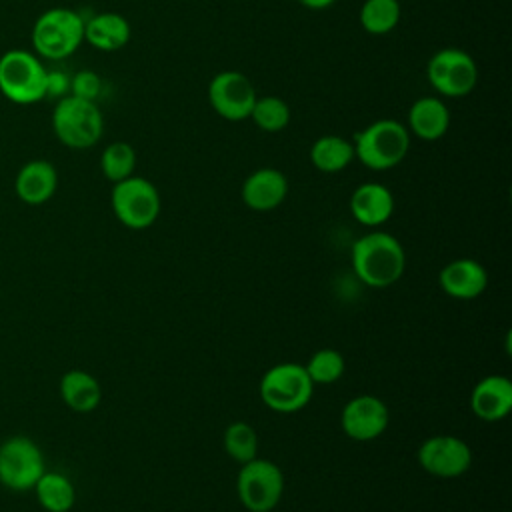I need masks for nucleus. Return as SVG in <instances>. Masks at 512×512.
Listing matches in <instances>:
<instances>
[{"label":"nucleus","mask_w":512,"mask_h":512,"mask_svg":"<svg viewBox=\"0 0 512 512\" xmlns=\"http://www.w3.org/2000/svg\"><path fill=\"white\" fill-rule=\"evenodd\" d=\"M350 260L358 280L370 288H388L406 270L404 246L396 236L380 230L360 236L352 244Z\"/></svg>","instance_id":"1"},{"label":"nucleus","mask_w":512,"mask_h":512,"mask_svg":"<svg viewBox=\"0 0 512 512\" xmlns=\"http://www.w3.org/2000/svg\"><path fill=\"white\" fill-rule=\"evenodd\" d=\"M84 42V18L66 6L44 10L32 24V52L42 60H66Z\"/></svg>","instance_id":"2"},{"label":"nucleus","mask_w":512,"mask_h":512,"mask_svg":"<svg viewBox=\"0 0 512 512\" xmlns=\"http://www.w3.org/2000/svg\"><path fill=\"white\" fill-rule=\"evenodd\" d=\"M0 94L18 106L38 104L48 96V68L32 50L10 48L0 56Z\"/></svg>","instance_id":"3"},{"label":"nucleus","mask_w":512,"mask_h":512,"mask_svg":"<svg viewBox=\"0 0 512 512\" xmlns=\"http://www.w3.org/2000/svg\"><path fill=\"white\" fill-rule=\"evenodd\" d=\"M352 146L354 158L360 160L362 166L376 172L390 170L406 158L410 150V132L406 124L394 118H382L356 132Z\"/></svg>","instance_id":"4"},{"label":"nucleus","mask_w":512,"mask_h":512,"mask_svg":"<svg viewBox=\"0 0 512 512\" xmlns=\"http://www.w3.org/2000/svg\"><path fill=\"white\" fill-rule=\"evenodd\" d=\"M50 122L58 142L72 150L92 148L104 134V116L100 106L94 100H84L72 94L58 98Z\"/></svg>","instance_id":"5"},{"label":"nucleus","mask_w":512,"mask_h":512,"mask_svg":"<svg viewBox=\"0 0 512 512\" xmlns=\"http://www.w3.org/2000/svg\"><path fill=\"white\" fill-rule=\"evenodd\" d=\"M260 400L280 414H292L308 406L314 382L310 380L304 364L280 362L268 368L258 384Z\"/></svg>","instance_id":"6"},{"label":"nucleus","mask_w":512,"mask_h":512,"mask_svg":"<svg viewBox=\"0 0 512 512\" xmlns=\"http://www.w3.org/2000/svg\"><path fill=\"white\" fill-rule=\"evenodd\" d=\"M110 204L118 222L132 230L152 226L162 208L158 188L150 180L134 174L112 186Z\"/></svg>","instance_id":"7"},{"label":"nucleus","mask_w":512,"mask_h":512,"mask_svg":"<svg viewBox=\"0 0 512 512\" xmlns=\"http://www.w3.org/2000/svg\"><path fill=\"white\" fill-rule=\"evenodd\" d=\"M426 78L436 94L462 98L478 84V64L462 48H440L426 64Z\"/></svg>","instance_id":"8"},{"label":"nucleus","mask_w":512,"mask_h":512,"mask_svg":"<svg viewBox=\"0 0 512 512\" xmlns=\"http://www.w3.org/2000/svg\"><path fill=\"white\" fill-rule=\"evenodd\" d=\"M236 492L246 510L270 512L284 494V474L274 462L256 456L240 464Z\"/></svg>","instance_id":"9"},{"label":"nucleus","mask_w":512,"mask_h":512,"mask_svg":"<svg viewBox=\"0 0 512 512\" xmlns=\"http://www.w3.org/2000/svg\"><path fill=\"white\" fill-rule=\"evenodd\" d=\"M44 454L28 436H12L0 444V484L14 492L32 490L44 474Z\"/></svg>","instance_id":"10"},{"label":"nucleus","mask_w":512,"mask_h":512,"mask_svg":"<svg viewBox=\"0 0 512 512\" xmlns=\"http://www.w3.org/2000/svg\"><path fill=\"white\" fill-rule=\"evenodd\" d=\"M256 98L254 84L238 70H222L208 84V102L212 110L228 122L250 118Z\"/></svg>","instance_id":"11"},{"label":"nucleus","mask_w":512,"mask_h":512,"mask_svg":"<svg viewBox=\"0 0 512 512\" xmlns=\"http://www.w3.org/2000/svg\"><path fill=\"white\" fill-rule=\"evenodd\" d=\"M416 460L436 478H458L468 472L472 464V450L458 436L436 434L418 446Z\"/></svg>","instance_id":"12"},{"label":"nucleus","mask_w":512,"mask_h":512,"mask_svg":"<svg viewBox=\"0 0 512 512\" xmlns=\"http://www.w3.org/2000/svg\"><path fill=\"white\" fill-rule=\"evenodd\" d=\"M388 420V406L372 394H360L350 398L340 414L344 434L358 442L376 440L388 428Z\"/></svg>","instance_id":"13"},{"label":"nucleus","mask_w":512,"mask_h":512,"mask_svg":"<svg viewBox=\"0 0 512 512\" xmlns=\"http://www.w3.org/2000/svg\"><path fill=\"white\" fill-rule=\"evenodd\" d=\"M470 408L484 422H498L512 410V382L504 374H488L470 392Z\"/></svg>","instance_id":"14"},{"label":"nucleus","mask_w":512,"mask_h":512,"mask_svg":"<svg viewBox=\"0 0 512 512\" xmlns=\"http://www.w3.org/2000/svg\"><path fill=\"white\" fill-rule=\"evenodd\" d=\"M240 196L250 210L268 212L286 200L288 180L278 168H258L246 176Z\"/></svg>","instance_id":"15"},{"label":"nucleus","mask_w":512,"mask_h":512,"mask_svg":"<svg viewBox=\"0 0 512 512\" xmlns=\"http://www.w3.org/2000/svg\"><path fill=\"white\" fill-rule=\"evenodd\" d=\"M438 284L454 300H474L486 290L488 272L474 258H456L440 270Z\"/></svg>","instance_id":"16"},{"label":"nucleus","mask_w":512,"mask_h":512,"mask_svg":"<svg viewBox=\"0 0 512 512\" xmlns=\"http://www.w3.org/2000/svg\"><path fill=\"white\" fill-rule=\"evenodd\" d=\"M58 188V170L44 158L28 160L20 166L14 178L16 196L28 206H40L48 202Z\"/></svg>","instance_id":"17"},{"label":"nucleus","mask_w":512,"mask_h":512,"mask_svg":"<svg viewBox=\"0 0 512 512\" xmlns=\"http://www.w3.org/2000/svg\"><path fill=\"white\" fill-rule=\"evenodd\" d=\"M350 212L356 222L368 228H378L388 222L394 212V196L380 182H364L350 196Z\"/></svg>","instance_id":"18"},{"label":"nucleus","mask_w":512,"mask_h":512,"mask_svg":"<svg viewBox=\"0 0 512 512\" xmlns=\"http://www.w3.org/2000/svg\"><path fill=\"white\" fill-rule=\"evenodd\" d=\"M410 136H416L426 142L440 140L450 128V110L446 102L438 96H422L412 102L408 110Z\"/></svg>","instance_id":"19"},{"label":"nucleus","mask_w":512,"mask_h":512,"mask_svg":"<svg viewBox=\"0 0 512 512\" xmlns=\"http://www.w3.org/2000/svg\"><path fill=\"white\" fill-rule=\"evenodd\" d=\"M132 36L130 22L118 12H98L84 20V42L100 52L122 50Z\"/></svg>","instance_id":"20"},{"label":"nucleus","mask_w":512,"mask_h":512,"mask_svg":"<svg viewBox=\"0 0 512 512\" xmlns=\"http://www.w3.org/2000/svg\"><path fill=\"white\" fill-rule=\"evenodd\" d=\"M60 396L64 404L80 414L92 412L102 400L100 382L86 370H68L60 378Z\"/></svg>","instance_id":"21"},{"label":"nucleus","mask_w":512,"mask_h":512,"mask_svg":"<svg viewBox=\"0 0 512 512\" xmlns=\"http://www.w3.org/2000/svg\"><path fill=\"white\" fill-rule=\"evenodd\" d=\"M354 160V146L348 138L326 134L312 142L310 146V162L316 170L334 174L342 172Z\"/></svg>","instance_id":"22"},{"label":"nucleus","mask_w":512,"mask_h":512,"mask_svg":"<svg viewBox=\"0 0 512 512\" xmlns=\"http://www.w3.org/2000/svg\"><path fill=\"white\" fill-rule=\"evenodd\" d=\"M32 490L46 512H68L76 502L74 484L62 472L44 470Z\"/></svg>","instance_id":"23"},{"label":"nucleus","mask_w":512,"mask_h":512,"mask_svg":"<svg viewBox=\"0 0 512 512\" xmlns=\"http://www.w3.org/2000/svg\"><path fill=\"white\" fill-rule=\"evenodd\" d=\"M402 16L398 0H364L358 12L360 26L372 36H384L392 32Z\"/></svg>","instance_id":"24"},{"label":"nucleus","mask_w":512,"mask_h":512,"mask_svg":"<svg viewBox=\"0 0 512 512\" xmlns=\"http://www.w3.org/2000/svg\"><path fill=\"white\" fill-rule=\"evenodd\" d=\"M136 168V152L132 144L124 140H116L108 144L100 154V170L106 180L112 184L128 178L134 174Z\"/></svg>","instance_id":"25"},{"label":"nucleus","mask_w":512,"mask_h":512,"mask_svg":"<svg viewBox=\"0 0 512 512\" xmlns=\"http://www.w3.org/2000/svg\"><path fill=\"white\" fill-rule=\"evenodd\" d=\"M252 122L264 130V132H282L292 118L290 106L280 96H260L254 102V108L250 112Z\"/></svg>","instance_id":"26"},{"label":"nucleus","mask_w":512,"mask_h":512,"mask_svg":"<svg viewBox=\"0 0 512 512\" xmlns=\"http://www.w3.org/2000/svg\"><path fill=\"white\" fill-rule=\"evenodd\" d=\"M222 444L226 454L238 464H244L258 456V434L248 422L238 420L228 424L222 436Z\"/></svg>","instance_id":"27"},{"label":"nucleus","mask_w":512,"mask_h":512,"mask_svg":"<svg viewBox=\"0 0 512 512\" xmlns=\"http://www.w3.org/2000/svg\"><path fill=\"white\" fill-rule=\"evenodd\" d=\"M310 380L316 384H334L342 378L346 370L344 356L334 348H320L316 350L308 362L304 364Z\"/></svg>","instance_id":"28"},{"label":"nucleus","mask_w":512,"mask_h":512,"mask_svg":"<svg viewBox=\"0 0 512 512\" xmlns=\"http://www.w3.org/2000/svg\"><path fill=\"white\" fill-rule=\"evenodd\" d=\"M70 94L84 98V100H94L100 96L102 90V78L94 70H78L70 78Z\"/></svg>","instance_id":"29"},{"label":"nucleus","mask_w":512,"mask_h":512,"mask_svg":"<svg viewBox=\"0 0 512 512\" xmlns=\"http://www.w3.org/2000/svg\"><path fill=\"white\" fill-rule=\"evenodd\" d=\"M70 88V78H66L62 72L48 70V96H64Z\"/></svg>","instance_id":"30"},{"label":"nucleus","mask_w":512,"mask_h":512,"mask_svg":"<svg viewBox=\"0 0 512 512\" xmlns=\"http://www.w3.org/2000/svg\"><path fill=\"white\" fill-rule=\"evenodd\" d=\"M298 2L310 10H324V8H330L336 0H298Z\"/></svg>","instance_id":"31"}]
</instances>
